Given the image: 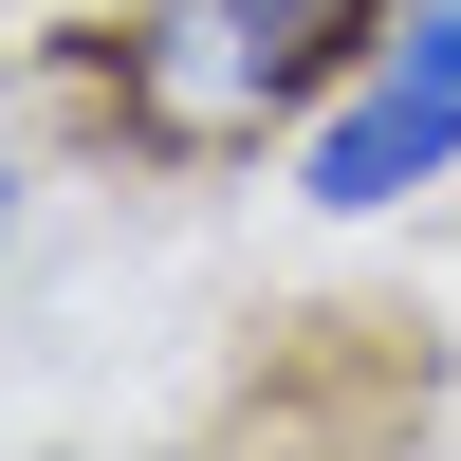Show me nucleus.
<instances>
[{"label":"nucleus","mask_w":461,"mask_h":461,"mask_svg":"<svg viewBox=\"0 0 461 461\" xmlns=\"http://www.w3.org/2000/svg\"><path fill=\"white\" fill-rule=\"evenodd\" d=\"M0 221H19V185H0Z\"/></svg>","instance_id":"7ed1b4c3"},{"label":"nucleus","mask_w":461,"mask_h":461,"mask_svg":"<svg viewBox=\"0 0 461 461\" xmlns=\"http://www.w3.org/2000/svg\"><path fill=\"white\" fill-rule=\"evenodd\" d=\"M443 148H461V111L425 93V74H388V93H351V111L314 130V203H406Z\"/></svg>","instance_id":"f257e3e1"},{"label":"nucleus","mask_w":461,"mask_h":461,"mask_svg":"<svg viewBox=\"0 0 461 461\" xmlns=\"http://www.w3.org/2000/svg\"><path fill=\"white\" fill-rule=\"evenodd\" d=\"M388 74H425V93L461 111V0H425V19H406V56H388Z\"/></svg>","instance_id":"f03ea898"}]
</instances>
